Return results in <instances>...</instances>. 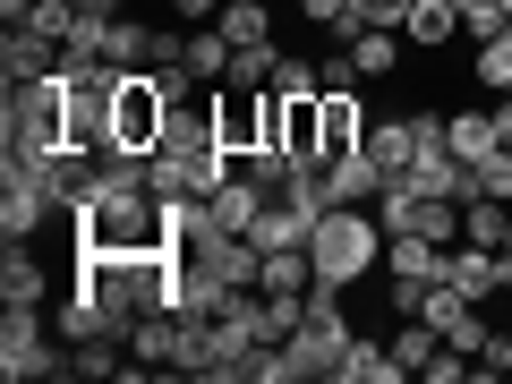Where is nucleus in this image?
Masks as SVG:
<instances>
[{
	"mask_svg": "<svg viewBox=\"0 0 512 384\" xmlns=\"http://www.w3.org/2000/svg\"><path fill=\"white\" fill-rule=\"evenodd\" d=\"M504 256H512V231H504Z\"/></svg>",
	"mask_w": 512,
	"mask_h": 384,
	"instance_id": "30",
	"label": "nucleus"
},
{
	"mask_svg": "<svg viewBox=\"0 0 512 384\" xmlns=\"http://www.w3.org/2000/svg\"><path fill=\"white\" fill-rule=\"evenodd\" d=\"M26 9H35V0H0V18H9V26H26Z\"/></svg>",
	"mask_w": 512,
	"mask_h": 384,
	"instance_id": "29",
	"label": "nucleus"
},
{
	"mask_svg": "<svg viewBox=\"0 0 512 384\" xmlns=\"http://www.w3.org/2000/svg\"><path fill=\"white\" fill-rule=\"evenodd\" d=\"M77 9H86V18H120V0H77Z\"/></svg>",
	"mask_w": 512,
	"mask_h": 384,
	"instance_id": "28",
	"label": "nucleus"
},
{
	"mask_svg": "<svg viewBox=\"0 0 512 384\" xmlns=\"http://www.w3.org/2000/svg\"><path fill=\"white\" fill-rule=\"evenodd\" d=\"M367 154L384 163V180H402V171L419 163V128H410V111H402V120H367Z\"/></svg>",
	"mask_w": 512,
	"mask_h": 384,
	"instance_id": "12",
	"label": "nucleus"
},
{
	"mask_svg": "<svg viewBox=\"0 0 512 384\" xmlns=\"http://www.w3.org/2000/svg\"><path fill=\"white\" fill-rule=\"evenodd\" d=\"M444 146L461 154V163H487L504 137H495V111H444Z\"/></svg>",
	"mask_w": 512,
	"mask_h": 384,
	"instance_id": "14",
	"label": "nucleus"
},
{
	"mask_svg": "<svg viewBox=\"0 0 512 384\" xmlns=\"http://www.w3.org/2000/svg\"><path fill=\"white\" fill-rule=\"evenodd\" d=\"M188 77H197V86H222V77H231V43H222V26H214V35H188Z\"/></svg>",
	"mask_w": 512,
	"mask_h": 384,
	"instance_id": "20",
	"label": "nucleus"
},
{
	"mask_svg": "<svg viewBox=\"0 0 512 384\" xmlns=\"http://www.w3.org/2000/svg\"><path fill=\"white\" fill-rule=\"evenodd\" d=\"M444 350V333L427 325V316H402V333H393V359L410 367V376H427V359H436Z\"/></svg>",
	"mask_w": 512,
	"mask_h": 384,
	"instance_id": "18",
	"label": "nucleus"
},
{
	"mask_svg": "<svg viewBox=\"0 0 512 384\" xmlns=\"http://www.w3.org/2000/svg\"><path fill=\"white\" fill-rule=\"evenodd\" d=\"M384 274H402V282H444L453 274V248L427 231H393L384 239Z\"/></svg>",
	"mask_w": 512,
	"mask_h": 384,
	"instance_id": "5",
	"label": "nucleus"
},
{
	"mask_svg": "<svg viewBox=\"0 0 512 384\" xmlns=\"http://www.w3.org/2000/svg\"><path fill=\"white\" fill-rule=\"evenodd\" d=\"M470 376H487V384H495V376H512V325H504V333H487V342H478Z\"/></svg>",
	"mask_w": 512,
	"mask_h": 384,
	"instance_id": "23",
	"label": "nucleus"
},
{
	"mask_svg": "<svg viewBox=\"0 0 512 384\" xmlns=\"http://www.w3.org/2000/svg\"><path fill=\"white\" fill-rule=\"evenodd\" d=\"M60 333L43 325V308H9L0 316V376L18 384V376H69V359H60Z\"/></svg>",
	"mask_w": 512,
	"mask_h": 384,
	"instance_id": "3",
	"label": "nucleus"
},
{
	"mask_svg": "<svg viewBox=\"0 0 512 384\" xmlns=\"http://www.w3.org/2000/svg\"><path fill=\"white\" fill-rule=\"evenodd\" d=\"M487 111H495V137H504V146H512V94H495Z\"/></svg>",
	"mask_w": 512,
	"mask_h": 384,
	"instance_id": "26",
	"label": "nucleus"
},
{
	"mask_svg": "<svg viewBox=\"0 0 512 384\" xmlns=\"http://www.w3.org/2000/svg\"><path fill=\"white\" fill-rule=\"evenodd\" d=\"M308 256H316V282L359 291V282L384 265V222H376V205H325V222H316Z\"/></svg>",
	"mask_w": 512,
	"mask_h": 384,
	"instance_id": "1",
	"label": "nucleus"
},
{
	"mask_svg": "<svg viewBox=\"0 0 512 384\" xmlns=\"http://www.w3.org/2000/svg\"><path fill=\"white\" fill-rule=\"evenodd\" d=\"M171 128V86L154 69H128L120 77V103H111V146L120 154H154Z\"/></svg>",
	"mask_w": 512,
	"mask_h": 384,
	"instance_id": "2",
	"label": "nucleus"
},
{
	"mask_svg": "<svg viewBox=\"0 0 512 384\" xmlns=\"http://www.w3.org/2000/svg\"><path fill=\"white\" fill-rule=\"evenodd\" d=\"M376 188H384V163H376L367 146L325 163V197H333V205H376Z\"/></svg>",
	"mask_w": 512,
	"mask_h": 384,
	"instance_id": "9",
	"label": "nucleus"
},
{
	"mask_svg": "<svg viewBox=\"0 0 512 384\" xmlns=\"http://www.w3.org/2000/svg\"><path fill=\"white\" fill-rule=\"evenodd\" d=\"M316 128H325V163H333V154H359V146H367L359 86H333V94H316Z\"/></svg>",
	"mask_w": 512,
	"mask_h": 384,
	"instance_id": "7",
	"label": "nucleus"
},
{
	"mask_svg": "<svg viewBox=\"0 0 512 384\" xmlns=\"http://www.w3.org/2000/svg\"><path fill=\"white\" fill-rule=\"evenodd\" d=\"M504 18H512V0H504Z\"/></svg>",
	"mask_w": 512,
	"mask_h": 384,
	"instance_id": "31",
	"label": "nucleus"
},
{
	"mask_svg": "<svg viewBox=\"0 0 512 384\" xmlns=\"http://www.w3.org/2000/svg\"><path fill=\"white\" fill-rule=\"evenodd\" d=\"M274 69H282V43H239L222 86H274Z\"/></svg>",
	"mask_w": 512,
	"mask_h": 384,
	"instance_id": "19",
	"label": "nucleus"
},
{
	"mask_svg": "<svg viewBox=\"0 0 512 384\" xmlns=\"http://www.w3.org/2000/svg\"><path fill=\"white\" fill-rule=\"evenodd\" d=\"M316 69H325V94H333V86H359V60H350V52H333V60H316Z\"/></svg>",
	"mask_w": 512,
	"mask_h": 384,
	"instance_id": "25",
	"label": "nucleus"
},
{
	"mask_svg": "<svg viewBox=\"0 0 512 384\" xmlns=\"http://www.w3.org/2000/svg\"><path fill=\"white\" fill-rule=\"evenodd\" d=\"M0 299H9V308H43V299H52V274H43L35 256H26V239H9V265H0Z\"/></svg>",
	"mask_w": 512,
	"mask_h": 384,
	"instance_id": "13",
	"label": "nucleus"
},
{
	"mask_svg": "<svg viewBox=\"0 0 512 384\" xmlns=\"http://www.w3.org/2000/svg\"><path fill=\"white\" fill-rule=\"evenodd\" d=\"M504 231H512V197H470L461 205V239L470 248H504Z\"/></svg>",
	"mask_w": 512,
	"mask_h": 384,
	"instance_id": "17",
	"label": "nucleus"
},
{
	"mask_svg": "<svg viewBox=\"0 0 512 384\" xmlns=\"http://www.w3.org/2000/svg\"><path fill=\"white\" fill-rule=\"evenodd\" d=\"M453 9H461V35H470V43H495V35H504V0H453Z\"/></svg>",
	"mask_w": 512,
	"mask_h": 384,
	"instance_id": "22",
	"label": "nucleus"
},
{
	"mask_svg": "<svg viewBox=\"0 0 512 384\" xmlns=\"http://www.w3.org/2000/svg\"><path fill=\"white\" fill-rule=\"evenodd\" d=\"M444 282H453L461 299H478V308H487L495 291H512V256H504V248H470V239H461V248H453V274H444Z\"/></svg>",
	"mask_w": 512,
	"mask_h": 384,
	"instance_id": "4",
	"label": "nucleus"
},
{
	"mask_svg": "<svg viewBox=\"0 0 512 384\" xmlns=\"http://www.w3.org/2000/svg\"><path fill=\"white\" fill-rule=\"evenodd\" d=\"M470 77H478V86H495V94H512V26H504V35H495V43H478Z\"/></svg>",
	"mask_w": 512,
	"mask_h": 384,
	"instance_id": "21",
	"label": "nucleus"
},
{
	"mask_svg": "<svg viewBox=\"0 0 512 384\" xmlns=\"http://www.w3.org/2000/svg\"><path fill=\"white\" fill-rule=\"evenodd\" d=\"M222 0H171V18H214Z\"/></svg>",
	"mask_w": 512,
	"mask_h": 384,
	"instance_id": "27",
	"label": "nucleus"
},
{
	"mask_svg": "<svg viewBox=\"0 0 512 384\" xmlns=\"http://www.w3.org/2000/svg\"><path fill=\"white\" fill-rule=\"evenodd\" d=\"M410 367L393 359V342H367V333H350V350H342V367H333V384H402Z\"/></svg>",
	"mask_w": 512,
	"mask_h": 384,
	"instance_id": "11",
	"label": "nucleus"
},
{
	"mask_svg": "<svg viewBox=\"0 0 512 384\" xmlns=\"http://www.w3.org/2000/svg\"><path fill=\"white\" fill-rule=\"evenodd\" d=\"M402 35H410V52H444V43L461 35V9L453 0H419V9L402 18Z\"/></svg>",
	"mask_w": 512,
	"mask_h": 384,
	"instance_id": "15",
	"label": "nucleus"
},
{
	"mask_svg": "<svg viewBox=\"0 0 512 384\" xmlns=\"http://www.w3.org/2000/svg\"><path fill=\"white\" fill-rule=\"evenodd\" d=\"M299 18H316V26H325V35H333V26L350 18V0H299Z\"/></svg>",
	"mask_w": 512,
	"mask_h": 384,
	"instance_id": "24",
	"label": "nucleus"
},
{
	"mask_svg": "<svg viewBox=\"0 0 512 384\" xmlns=\"http://www.w3.org/2000/svg\"><path fill=\"white\" fill-rule=\"evenodd\" d=\"M52 214H60L52 188H35V180H0V231H9V239H35Z\"/></svg>",
	"mask_w": 512,
	"mask_h": 384,
	"instance_id": "10",
	"label": "nucleus"
},
{
	"mask_svg": "<svg viewBox=\"0 0 512 384\" xmlns=\"http://www.w3.org/2000/svg\"><path fill=\"white\" fill-rule=\"evenodd\" d=\"M214 26H222V43H274V9H265V0H222L214 9Z\"/></svg>",
	"mask_w": 512,
	"mask_h": 384,
	"instance_id": "16",
	"label": "nucleus"
},
{
	"mask_svg": "<svg viewBox=\"0 0 512 384\" xmlns=\"http://www.w3.org/2000/svg\"><path fill=\"white\" fill-rule=\"evenodd\" d=\"M265 205H274V188L239 171V180H222L214 197H205V231H256V214H265Z\"/></svg>",
	"mask_w": 512,
	"mask_h": 384,
	"instance_id": "6",
	"label": "nucleus"
},
{
	"mask_svg": "<svg viewBox=\"0 0 512 384\" xmlns=\"http://www.w3.org/2000/svg\"><path fill=\"white\" fill-rule=\"evenodd\" d=\"M52 69H60L52 35H35V26H9V35H0V77H9V86H35V77H52Z\"/></svg>",
	"mask_w": 512,
	"mask_h": 384,
	"instance_id": "8",
	"label": "nucleus"
}]
</instances>
